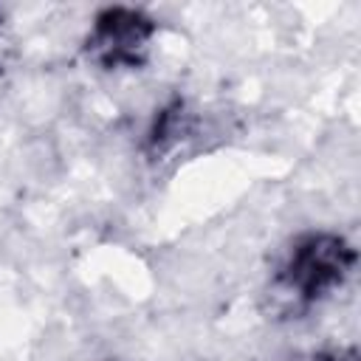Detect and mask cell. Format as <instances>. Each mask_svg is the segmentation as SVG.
Here are the masks:
<instances>
[{"label": "cell", "mask_w": 361, "mask_h": 361, "mask_svg": "<svg viewBox=\"0 0 361 361\" xmlns=\"http://www.w3.org/2000/svg\"><path fill=\"white\" fill-rule=\"evenodd\" d=\"M158 25L141 8L130 6H110L96 14L90 34L85 39V54L107 71L118 68H138L147 62L149 42Z\"/></svg>", "instance_id": "7a4b0ae2"}, {"label": "cell", "mask_w": 361, "mask_h": 361, "mask_svg": "<svg viewBox=\"0 0 361 361\" xmlns=\"http://www.w3.org/2000/svg\"><path fill=\"white\" fill-rule=\"evenodd\" d=\"M319 361H358V358H355V350H336L330 355H322Z\"/></svg>", "instance_id": "277c9868"}, {"label": "cell", "mask_w": 361, "mask_h": 361, "mask_svg": "<svg viewBox=\"0 0 361 361\" xmlns=\"http://www.w3.org/2000/svg\"><path fill=\"white\" fill-rule=\"evenodd\" d=\"M355 259L358 251L336 231L299 234L274 274V290L296 310H307L350 279Z\"/></svg>", "instance_id": "6da1fadb"}, {"label": "cell", "mask_w": 361, "mask_h": 361, "mask_svg": "<svg viewBox=\"0 0 361 361\" xmlns=\"http://www.w3.org/2000/svg\"><path fill=\"white\" fill-rule=\"evenodd\" d=\"M186 133H189V113H186V104H183V102H172V104H166V107L155 116V121H152V127H149V133H147V149H149L152 155H161V152L172 149Z\"/></svg>", "instance_id": "3957f363"}]
</instances>
